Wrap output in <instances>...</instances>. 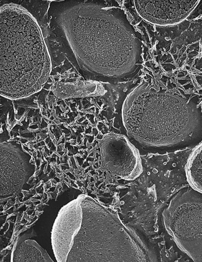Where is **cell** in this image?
I'll use <instances>...</instances> for the list:
<instances>
[{"label": "cell", "mask_w": 202, "mask_h": 262, "mask_svg": "<svg viewBox=\"0 0 202 262\" xmlns=\"http://www.w3.org/2000/svg\"><path fill=\"white\" fill-rule=\"evenodd\" d=\"M186 171L192 187L202 192V144L191 157Z\"/></svg>", "instance_id": "obj_12"}, {"label": "cell", "mask_w": 202, "mask_h": 262, "mask_svg": "<svg viewBox=\"0 0 202 262\" xmlns=\"http://www.w3.org/2000/svg\"><path fill=\"white\" fill-rule=\"evenodd\" d=\"M51 71L43 33L30 13L18 5L1 8V95L23 99L39 92Z\"/></svg>", "instance_id": "obj_2"}, {"label": "cell", "mask_w": 202, "mask_h": 262, "mask_svg": "<svg viewBox=\"0 0 202 262\" xmlns=\"http://www.w3.org/2000/svg\"><path fill=\"white\" fill-rule=\"evenodd\" d=\"M82 195L63 207L55 221L52 232V243L58 261H67L76 234L82 223Z\"/></svg>", "instance_id": "obj_8"}, {"label": "cell", "mask_w": 202, "mask_h": 262, "mask_svg": "<svg viewBox=\"0 0 202 262\" xmlns=\"http://www.w3.org/2000/svg\"><path fill=\"white\" fill-rule=\"evenodd\" d=\"M123 119L128 134L149 148L181 149L202 139L194 110L175 92L137 88L124 103Z\"/></svg>", "instance_id": "obj_3"}, {"label": "cell", "mask_w": 202, "mask_h": 262, "mask_svg": "<svg viewBox=\"0 0 202 262\" xmlns=\"http://www.w3.org/2000/svg\"><path fill=\"white\" fill-rule=\"evenodd\" d=\"M31 157L16 142L1 144V199L12 196L32 176Z\"/></svg>", "instance_id": "obj_7"}, {"label": "cell", "mask_w": 202, "mask_h": 262, "mask_svg": "<svg viewBox=\"0 0 202 262\" xmlns=\"http://www.w3.org/2000/svg\"><path fill=\"white\" fill-rule=\"evenodd\" d=\"M19 238L12 253V261H53L35 241Z\"/></svg>", "instance_id": "obj_11"}, {"label": "cell", "mask_w": 202, "mask_h": 262, "mask_svg": "<svg viewBox=\"0 0 202 262\" xmlns=\"http://www.w3.org/2000/svg\"><path fill=\"white\" fill-rule=\"evenodd\" d=\"M77 2L65 13V32L85 70L119 77L136 63L135 37L111 15V9Z\"/></svg>", "instance_id": "obj_1"}, {"label": "cell", "mask_w": 202, "mask_h": 262, "mask_svg": "<svg viewBox=\"0 0 202 262\" xmlns=\"http://www.w3.org/2000/svg\"><path fill=\"white\" fill-rule=\"evenodd\" d=\"M167 231L178 247L195 261H202V192L180 191L163 213Z\"/></svg>", "instance_id": "obj_5"}, {"label": "cell", "mask_w": 202, "mask_h": 262, "mask_svg": "<svg viewBox=\"0 0 202 262\" xmlns=\"http://www.w3.org/2000/svg\"><path fill=\"white\" fill-rule=\"evenodd\" d=\"M99 146L103 167L111 174L125 180L133 181L142 173L138 151L123 135H104Z\"/></svg>", "instance_id": "obj_6"}, {"label": "cell", "mask_w": 202, "mask_h": 262, "mask_svg": "<svg viewBox=\"0 0 202 262\" xmlns=\"http://www.w3.org/2000/svg\"><path fill=\"white\" fill-rule=\"evenodd\" d=\"M51 90L55 96L62 99L89 97L100 95L102 92L99 84L78 79L55 82Z\"/></svg>", "instance_id": "obj_10"}, {"label": "cell", "mask_w": 202, "mask_h": 262, "mask_svg": "<svg viewBox=\"0 0 202 262\" xmlns=\"http://www.w3.org/2000/svg\"><path fill=\"white\" fill-rule=\"evenodd\" d=\"M138 14L148 22L171 26L183 22L196 8L199 1H135Z\"/></svg>", "instance_id": "obj_9"}, {"label": "cell", "mask_w": 202, "mask_h": 262, "mask_svg": "<svg viewBox=\"0 0 202 262\" xmlns=\"http://www.w3.org/2000/svg\"><path fill=\"white\" fill-rule=\"evenodd\" d=\"M83 220L67 261H149L147 248L114 213L85 195Z\"/></svg>", "instance_id": "obj_4"}]
</instances>
